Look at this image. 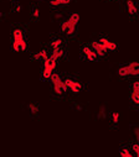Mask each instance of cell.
Instances as JSON below:
<instances>
[{
	"instance_id": "cell-1",
	"label": "cell",
	"mask_w": 139,
	"mask_h": 157,
	"mask_svg": "<svg viewBox=\"0 0 139 157\" xmlns=\"http://www.w3.org/2000/svg\"><path fill=\"white\" fill-rule=\"evenodd\" d=\"M80 19H81V16L78 13H72L66 20L62 21L61 27H60L61 32H65L67 36H72L77 30V25L80 22Z\"/></svg>"
},
{
	"instance_id": "cell-2",
	"label": "cell",
	"mask_w": 139,
	"mask_h": 157,
	"mask_svg": "<svg viewBox=\"0 0 139 157\" xmlns=\"http://www.w3.org/2000/svg\"><path fill=\"white\" fill-rule=\"evenodd\" d=\"M11 47L15 52L18 51H25L27 48V41L24 36V31L20 27H16L13 30V42Z\"/></svg>"
},
{
	"instance_id": "cell-3",
	"label": "cell",
	"mask_w": 139,
	"mask_h": 157,
	"mask_svg": "<svg viewBox=\"0 0 139 157\" xmlns=\"http://www.w3.org/2000/svg\"><path fill=\"white\" fill-rule=\"evenodd\" d=\"M117 74L119 77H128V75L137 77V75H139V62L133 61V62H129L125 66L119 67L117 69Z\"/></svg>"
},
{
	"instance_id": "cell-4",
	"label": "cell",
	"mask_w": 139,
	"mask_h": 157,
	"mask_svg": "<svg viewBox=\"0 0 139 157\" xmlns=\"http://www.w3.org/2000/svg\"><path fill=\"white\" fill-rule=\"evenodd\" d=\"M57 61L55 57H52L51 55L44 61V67H42V77L45 79H50V77L52 75V73L55 72L56 67H57Z\"/></svg>"
},
{
	"instance_id": "cell-5",
	"label": "cell",
	"mask_w": 139,
	"mask_h": 157,
	"mask_svg": "<svg viewBox=\"0 0 139 157\" xmlns=\"http://www.w3.org/2000/svg\"><path fill=\"white\" fill-rule=\"evenodd\" d=\"M50 82L52 84V90H54V94L56 95H62L65 92H63V78L61 77L60 73L57 72H54L52 75L50 77Z\"/></svg>"
},
{
	"instance_id": "cell-6",
	"label": "cell",
	"mask_w": 139,
	"mask_h": 157,
	"mask_svg": "<svg viewBox=\"0 0 139 157\" xmlns=\"http://www.w3.org/2000/svg\"><path fill=\"white\" fill-rule=\"evenodd\" d=\"M63 83L67 86L68 90H71L75 94L80 93L82 90V83L78 82V81H76V79H72V78H68V77L63 78Z\"/></svg>"
},
{
	"instance_id": "cell-7",
	"label": "cell",
	"mask_w": 139,
	"mask_h": 157,
	"mask_svg": "<svg viewBox=\"0 0 139 157\" xmlns=\"http://www.w3.org/2000/svg\"><path fill=\"white\" fill-rule=\"evenodd\" d=\"M91 47L96 51V53L98 55V57H104L107 55V52H108V50L104 47L99 41H93V42H91Z\"/></svg>"
},
{
	"instance_id": "cell-8",
	"label": "cell",
	"mask_w": 139,
	"mask_h": 157,
	"mask_svg": "<svg viewBox=\"0 0 139 157\" xmlns=\"http://www.w3.org/2000/svg\"><path fill=\"white\" fill-rule=\"evenodd\" d=\"M82 53L86 57V59H88V61H96L97 57H98V55L96 53V51L91 46H83L82 47Z\"/></svg>"
},
{
	"instance_id": "cell-9",
	"label": "cell",
	"mask_w": 139,
	"mask_h": 157,
	"mask_svg": "<svg viewBox=\"0 0 139 157\" xmlns=\"http://www.w3.org/2000/svg\"><path fill=\"white\" fill-rule=\"evenodd\" d=\"M125 9H127V13L130 16L137 15V13H138V5L135 3V0H127V2H125Z\"/></svg>"
},
{
	"instance_id": "cell-10",
	"label": "cell",
	"mask_w": 139,
	"mask_h": 157,
	"mask_svg": "<svg viewBox=\"0 0 139 157\" xmlns=\"http://www.w3.org/2000/svg\"><path fill=\"white\" fill-rule=\"evenodd\" d=\"M104 47H106L108 51H116L117 50V44L116 42H113V41H111V40H108L107 37H99V40H98Z\"/></svg>"
},
{
	"instance_id": "cell-11",
	"label": "cell",
	"mask_w": 139,
	"mask_h": 157,
	"mask_svg": "<svg viewBox=\"0 0 139 157\" xmlns=\"http://www.w3.org/2000/svg\"><path fill=\"white\" fill-rule=\"evenodd\" d=\"M49 56H50V55H49V51H47L46 48H42V50L38 51V52H35L34 56H32V58H34V59H36V61H40V59L45 61Z\"/></svg>"
},
{
	"instance_id": "cell-12",
	"label": "cell",
	"mask_w": 139,
	"mask_h": 157,
	"mask_svg": "<svg viewBox=\"0 0 139 157\" xmlns=\"http://www.w3.org/2000/svg\"><path fill=\"white\" fill-rule=\"evenodd\" d=\"M72 0H50V4L51 6H55V8H58V6H65V5H68L71 3Z\"/></svg>"
},
{
	"instance_id": "cell-13",
	"label": "cell",
	"mask_w": 139,
	"mask_h": 157,
	"mask_svg": "<svg viewBox=\"0 0 139 157\" xmlns=\"http://www.w3.org/2000/svg\"><path fill=\"white\" fill-rule=\"evenodd\" d=\"M134 153H133V151H132V148H129V147H123V148H121V151H119V156L121 157H132Z\"/></svg>"
},
{
	"instance_id": "cell-14",
	"label": "cell",
	"mask_w": 139,
	"mask_h": 157,
	"mask_svg": "<svg viewBox=\"0 0 139 157\" xmlns=\"http://www.w3.org/2000/svg\"><path fill=\"white\" fill-rule=\"evenodd\" d=\"M62 42H63V41H62V38L57 37V38H55V40H52V41H51L50 46H51V48H52V50H55V48H61Z\"/></svg>"
},
{
	"instance_id": "cell-15",
	"label": "cell",
	"mask_w": 139,
	"mask_h": 157,
	"mask_svg": "<svg viewBox=\"0 0 139 157\" xmlns=\"http://www.w3.org/2000/svg\"><path fill=\"white\" fill-rule=\"evenodd\" d=\"M27 109H29V111H30L32 115H38V113H39V110H40L39 105L35 104V103H30V104L27 105Z\"/></svg>"
},
{
	"instance_id": "cell-16",
	"label": "cell",
	"mask_w": 139,
	"mask_h": 157,
	"mask_svg": "<svg viewBox=\"0 0 139 157\" xmlns=\"http://www.w3.org/2000/svg\"><path fill=\"white\" fill-rule=\"evenodd\" d=\"M63 50L62 48H55V50H52V52H51V56L52 57H55L56 59H60V58H62L63 57Z\"/></svg>"
},
{
	"instance_id": "cell-17",
	"label": "cell",
	"mask_w": 139,
	"mask_h": 157,
	"mask_svg": "<svg viewBox=\"0 0 139 157\" xmlns=\"http://www.w3.org/2000/svg\"><path fill=\"white\" fill-rule=\"evenodd\" d=\"M130 100H132L137 106H139V92L132 90V92H130Z\"/></svg>"
},
{
	"instance_id": "cell-18",
	"label": "cell",
	"mask_w": 139,
	"mask_h": 157,
	"mask_svg": "<svg viewBox=\"0 0 139 157\" xmlns=\"http://www.w3.org/2000/svg\"><path fill=\"white\" fill-rule=\"evenodd\" d=\"M97 116L99 117V119H106V116H107V109H106V106H104V105H101L99 106Z\"/></svg>"
},
{
	"instance_id": "cell-19",
	"label": "cell",
	"mask_w": 139,
	"mask_h": 157,
	"mask_svg": "<svg viewBox=\"0 0 139 157\" xmlns=\"http://www.w3.org/2000/svg\"><path fill=\"white\" fill-rule=\"evenodd\" d=\"M119 120H121V115H119L118 111H113V113H111V121H112L113 124H118Z\"/></svg>"
},
{
	"instance_id": "cell-20",
	"label": "cell",
	"mask_w": 139,
	"mask_h": 157,
	"mask_svg": "<svg viewBox=\"0 0 139 157\" xmlns=\"http://www.w3.org/2000/svg\"><path fill=\"white\" fill-rule=\"evenodd\" d=\"M130 148H132L133 153H134L137 157H139V142H138V141H137V142H133V144L130 145Z\"/></svg>"
},
{
	"instance_id": "cell-21",
	"label": "cell",
	"mask_w": 139,
	"mask_h": 157,
	"mask_svg": "<svg viewBox=\"0 0 139 157\" xmlns=\"http://www.w3.org/2000/svg\"><path fill=\"white\" fill-rule=\"evenodd\" d=\"M31 15H32L34 19H39V17H40V9H39L38 6H35V8L32 9V11H31Z\"/></svg>"
},
{
	"instance_id": "cell-22",
	"label": "cell",
	"mask_w": 139,
	"mask_h": 157,
	"mask_svg": "<svg viewBox=\"0 0 139 157\" xmlns=\"http://www.w3.org/2000/svg\"><path fill=\"white\" fill-rule=\"evenodd\" d=\"M130 90H135L139 92V81H133L130 84Z\"/></svg>"
},
{
	"instance_id": "cell-23",
	"label": "cell",
	"mask_w": 139,
	"mask_h": 157,
	"mask_svg": "<svg viewBox=\"0 0 139 157\" xmlns=\"http://www.w3.org/2000/svg\"><path fill=\"white\" fill-rule=\"evenodd\" d=\"M133 135H134L135 140L139 142V126H134L133 128Z\"/></svg>"
},
{
	"instance_id": "cell-24",
	"label": "cell",
	"mask_w": 139,
	"mask_h": 157,
	"mask_svg": "<svg viewBox=\"0 0 139 157\" xmlns=\"http://www.w3.org/2000/svg\"><path fill=\"white\" fill-rule=\"evenodd\" d=\"M54 19L55 20H61L62 19V14L61 13H55L54 14Z\"/></svg>"
},
{
	"instance_id": "cell-25",
	"label": "cell",
	"mask_w": 139,
	"mask_h": 157,
	"mask_svg": "<svg viewBox=\"0 0 139 157\" xmlns=\"http://www.w3.org/2000/svg\"><path fill=\"white\" fill-rule=\"evenodd\" d=\"M21 9H22V8H21V5H20V4H16V5L14 6V10H15L16 13H19V11H21Z\"/></svg>"
},
{
	"instance_id": "cell-26",
	"label": "cell",
	"mask_w": 139,
	"mask_h": 157,
	"mask_svg": "<svg viewBox=\"0 0 139 157\" xmlns=\"http://www.w3.org/2000/svg\"><path fill=\"white\" fill-rule=\"evenodd\" d=\"M75 106H76V109H77V110H82V108H81V106H80V105H77V104H76V105H75Z\"/></svg>"
},
{
	"instance_id": "cell-27",
	"label": "cell",
	"mask_w": 139,
	"mask_h": 157,
	"mask_svg": "<svg viewBox=\"0 0 139 157\" xmlns=\"http://www.w3.org/2000/svg\"><path fill=\"white\" fill-rule=\"evenodd\" d=\"M14 2H16V0H14Z\"/></svg>"
}]
</instances>
